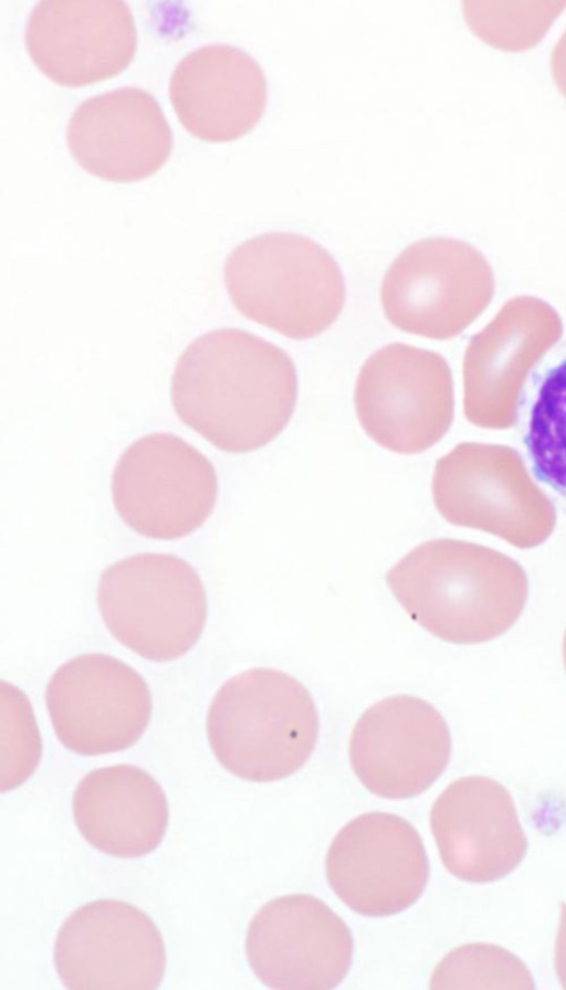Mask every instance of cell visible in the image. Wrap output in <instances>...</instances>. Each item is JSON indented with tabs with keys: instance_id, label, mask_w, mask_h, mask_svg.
<instances>
[{
	"instance_id": "6da1fadb",
	"label": "cell",
	"mask_w": 566,
	"mask_h": 990,
	"mask_svg": "<svg viewBox=\"0 0 566 990\" xmlns=\"http://www.w3.org/2000/svg\"><path fill=\"white\" fill-rule=\"evenodd\" d=\"M297 373L280 347L238 328L192 340L171 377L174 410L217 449L245 453L273 441L291 420Z\"/></svg>"
},
{
	"instance_id": "7a4b0ae2",
	"label": "cell",
	"mask_w": 566,
	"mask_h": 990,
	"mask_svg": "<svg viewBox=\"0 0 566 990\" xmlns=\"http://www.w3.org/2000/svg\"><path fill=\"white\" fill-rule=\"evenodd\" d=\"M386 581L415 622L455 644L502 635L528 598V579L516 560L451 538L417 546L389 569Z\"/></svg>"
},
{
	"instance_id": "3957f363",
	"label": "cell",
	"mask_w": 566,
	"mask_h": 990,
	"mask_svg": "<svg viewBox=\"0 0 566 990\" xmlns=\"http://www.w3.org/2000/svg\"><path fill=\"white\" fill-rule=\"evenodd\" d=\"M318 730V713L305 686L266 667L228 680L207 715V736L219 763L254 782L280 780L300 770L314 751Z\"/></svg>"
},
{
	"instance_id": "277c9868",
	"label": "cell",
	"mask_w": 566,
	"mask_h": 990,
	"mask_svg": "<svg viewBox=\"0 0 566 990\" xmlns=\"http://www.w3.org/2000/svg\"><path fill=\"white\" fill-rule=\"evenodd\" d=\"M223 275L229 297L244 317L296 340L329 328L346 301L335 259L298 233L248 239L230 252Z\"/></svg>"
},
{
	"instance_id": "5b68a950",
	"label": "cell",
	"mask_w": 566,
	"mask_h": 990,
	"mask_svg": "<svg viewBox=\"0 0 566 990\" xmlns=\"http://www.w3.org/2000/svg\"><path fill=\"white\" fill-rule=\"evenodd\" d=\"M97 602L112 635L154 662L186 654L199 640L208 612L198 572L169 554H138L107 567Z\"/></svg>"
},
{
	"instance_id": "8992f818",
	"label": "cell",
	"mask_w": 566,
	"mask_h": 990,
	"mask_svg": "<svg viewBox=\"0 0 566 990\" xmlns=\"http://www.w3.org/2000/svg\"><path fill=\"white\" fill-rule=\"evenodd\" d=\"M431 489L447 522L489 533L520 549L542 545L556 526L554 502L509 445L459 443L437 460Z\"/></svg>"
},
{
	"instance_id": "52a82bcc",
	"label": "cell",
	"mask_w": 566,
	"mask_h": 990,
	"mask_svg": "<svg viewBox=\"0 0 566 990\" xmlns=\"http://www.w3.org/2000/svg\"><path fill=\"white\" fill-rule=\"evenodd\" d=\"M494 274L472 244L448 236L416 241L389 265L380 287L387 319L398 329L444 340L489 306Z\"/></svg>"
},
{
	"instance_id": "ba28073f",
	"label": "cell",
	"mask_w": 566,
	"mask_h": 990,
	"mask_svg": "<svg viewBox=\"0 0 566 990\" xmlns=\"http://www.w3.org/2000/svg\"><path fill=\"white\" fill-rule=\"evenodd\" d=\"M354 404L361 428L376 443L400 454L423 452L452 424L451 369L432 350L402 343L386 345L363 365Z\"/></svg>"
},
{
	"instance_id": "9c48e42d",
	"label": "cell",
	"mask_w": 566,
	"mask_h": 990,
	"mask_svg": "<svg viewBox=\"0 0 566 990\" xmlns=\"http://www.w3.org/2000/svg\"><path fill=\"white\" fill-rule=\"evenodd\" d=\"M218 478L211 462L171 433L145 435L119 456L112 495L123 522L155 539H177L211 515Z\"/></svg>"
},
{
	"instance_id": "30bf717a",
	"label": "cell",
	"mask_w": 566,
	"mask_h": 990,
	"mask_svg": "<svg viewBox=\"0 0 566 990\" xmlns=\"http://www.w3.org/2000/svg\"><path fill=\"white\" fill-rule=\"evenodd\" d=\"M54 963L70 990H155L166 970V948L153 919L138 907L97 899L60 927Z\"/></svg>"
},
{
	"instance_id": "8fae6325",
	"label": "cell",
	"mask_w": 566,
	"mask_h": 990,
	"mask_svg": "<svg viewBox=\"0 0 566 990\" xmlns=\"http://www.w3.org/2000/svg\"><path fill=\"white\" fill-rule=\"evenodd\" d=\"M45 702L59 740L83 756L129 748L151 714L150 692L139 673L101 653L62 664L46 685Z\"/></svg>"
},
{
	"instance_id": "7c38bea8",
	"label": "cell",
	"mask_w": 566,
	"mask_h": 990,
	"mask_svg": "<svg viewBox=\"0 0 566 990\" xmlns=\"http://www.w3.org/2000/svg\"><path fill=\"white\" fill-rule=\"evenodd\" d=\"M563 330L560 316L547 302L534 296L509 299L467 346L462 365L465 419L483 429L513 426L531 371L559 341Z\"/></svg>"
},
{
	"instance_id": "4fadbf2b",
	"label": "cell",
	"mask_w": 566,
	"mask_h": 990,
	"mask_svg": "<svg viewBox=\"0 0 566 990\" xmlns=\"http://www.w3.org/2000/svg\"><path fill=\"white\" fill-rule=\"evenodd\" d=\"M325 872L334 893L350 909L384 917L405 910L421 896L429 862L411 823L392 813L369 812L335 835Z\"/></svg>"
},
{
	"instance_id": "5bb4252c",
	"label": "cell",
	"mask_w": 566,
	"mask_h": 990,
	"mask_svg": "<svg viewBox=\"0 0 566 990\" xmlns=\"http://www.w3.org/2000/svg\"><path fill=\"white\" fill-rule=\"evenodd\" d=\"M354 942L346 923L321 899L285 895L251 919L245 954L260 981L276 990H329L346 977Z\"/></svg>"
},
{
	"instance_id": "9a60e30c",
	"label": "cell",
	"mask_w": 566,
	"mask_h": 990,
	"mask_svg": "<svg viewBox=\"0 0 566 990\" xmlns=\"http://www.w3.org/2000/svg\"><path fill=\"white\" fill-rule=\"evenodd\" d=\"M451 736L442 715L428 702L390 696L367 708L349 741L352 768L371 793L407 799L426 791L444 771Z\"/></svg>"
},
{
	"instance_id": "2e32d148",
	"label": "cell",
	"mask_w": 566,
	"mask_h": 990,
	"mask_svg": "<svg viewBox=\"0 0 566 990\" xmlns=\"http://www.w3.org/2000/svg\"><path fill=\"white\" fill-rule=\"evenodd\" d=\"M24 42L52 82L80 87L120 74L137 50L129 6L117 0H43L32 9Z\"/></svg>"
},
{
	"instance_id": "e0dca14e",
	"label": "cell",
	"mask_w": 566,
	"mask_h": 990,
	"mask_svg": "<svg viewBox=\"0 0 566 990\" xmlns=\"http://www.w3.org/2000/svg\"><path fill=\"white\" fill-rule=\"evenodd\" d=\"M430 828L444 867L464 882L497 881L527 853L511 793L488 777L451 782L432 804Z\"/></svg>"
},
{
	"instance_id": "ac0fdd59",
	"label": "cell",
	"mask_w": 566,
	"mask_h": 990,
	"mask_svg": "<svg viewBox=\"0 0 566 990\" xmlns=\"http://www.w3.org/2000/svg\"><path fill=\"white\" fill-rule=\"evenodd\" d=\"M66 143L88 173L113 182H135L166 164L174 137L156 98L126 86L84 101L69 122Z\"/></svg>"
},
{
	"instance_id": "d6986e66",
	"label": "cell",
	"mask_w": 566,
	"mask_h": 990,
	"mask_svg": "<svg viewBox=\"0 0 566 990\" xmlns=\"http://www.w3.org/2000/svg\"><path fill=\"white\" fill-rule=\"evenodd\" d=\"M169 96L181 125L210 143L242 137L260 120L268 84L258 61L223 43L200 46L174 70Z\"/></svg>"
},
{
	"instance_id": "ffe728a7",
	"label": "cell",
	"mask_w": 566,
	"mask_h": 990,
	"mask_svg": "<svg viewBox=\"0 0 566 990\" xmlns=\"http://www.w3.org/2000/svg\"><path fill=\"white\" fill-rule=\"evenodd\" d=\"M72 808L82 836L116 857H139L155 851L169 821L163 788L133 765L102 767L85 775L75 788Z\"/></svg>"
},
{
	"instance_id": "44dd1931",
	"label": "cell",
	"mask_w": 566,
	"mask_h": 990,
	"mask_svg": "<svg viewBox=\"0 0 566 990\" xmlns=\"http://www.w3.org/2000/svg\"><path fill=\"white\" fill-rule=\"evenodd\" d=\"M516 422L534 476L566 514V340L551 347L531 371Z\"/></svg>"
},
{
	"instance_id": "7402d4cb",
	"label": "cell",
	"mask_w": 566,
	"mask_h": 990,
	"mask_svg": "<svg viewBox=\"0 0 566 990\" xmlns=\"http://www.w3.org/2000/svg\"><path fill=\"white\" fill-rule=\"evenodd\" d=\"M565 8L566 0L462 2L470 29L484 42L509 51L535 45Z\"/></svg>"
},
{
	"instance_id": "603a6c76",
	"label": "cell",
	"mask_w": 566,
	"mask_h": 990,
	"mask_svg": "<svg viewBox=\"0 0 566 990\" xmlns=\"http://www.w3.org/2000/svg\"><path fill=\"white\" fill-rule=\"evenodd\" d=\"M431 989H534L524 962L492 944L473 942L451 950L436 967Z\"/></svg>"
},
{
	"instance_id": "cb8c5ba5",
	"label": "cell",
	"mask_w": 566,
	"mask_h": 990,
	"mask_svg": "<svg viewBox=\"0 0 566 990\" xmlns=\"http://www.w3.org/2000/svg\"><path fill=\"white\" fill-rule=\"evenodd\" d=\"M0 791L23 783L36 769L42 742L31 704L24 693L1 682Z\"/></svg>"
},
{
	"instance_id": "d4e9b609",
	"label": "cell",
	"mask_w": 566,
	"mask_h": 990,
	"mask_svg": "<svg viewBox=\"0 0 566 990\" xmlns=\"http://www.w3.org/2000/svg\"><path fill=\"white\" fill-rule=\"evenodd\" d=\"M560 917L555 944V971L560 986L566 989V903L559 904Z\"/></svg>"
},
{
	"instance_id": "484cf974",
	"label": "cell",
	"mask_w": 566,
	"mask_h": 990,
	"mask_svg": "<svg viewBox=\"0 0 566 990\" xmlns=\"http://www.w3.org/2000/svg\"><path fill=\"white\" fill-rule=\"evenodd\" d=\"M551 71L556 85L566 97V29L552 50Z\"/></svg>"
},
{
	"instance_id": "4316f807",
	"label": "cell",
	"mask_w": 566,
	"mask_h": 990,
	"mask_svg": "<svg viewBox=\"0 0 566 990\" xmlns=\"http://www.w3.org/2000/svg\"><path fill=\"white\" fill-rule=\"evenodd\" d=\"M563 659H564V664H565V668H566V631H565L564 641H563Z\"/></svg>"
}]
</instances>
